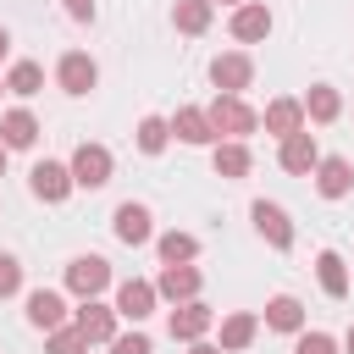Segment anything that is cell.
Here are the masks:
<instances>
[{"mask_svg":"<svg viewBox=\"0 0 354 354\" xmlns=\"http://www.w3.org/2000/svg\"><path fill=\"white\" fill-rule=\"evenodd\" d=\"M315 188H321L326 199H343V194L354 188V166H348L343 155H321V160H315Z\"/></svg>","mask_w":354,"mask_h":354,"instance_id":"obj_13","label":"cell"},{"mask_svg":"<svg viewBox=\"0 0 354 354\" xmlns=\"http://www.w3.org/2000/svg\"><path fill=\"white\" fill-rule=\"evenodd\" d=\"M155 249H160V260H166V266H188V260L199 254V238H194V232H160V243H155Z\"/></svg>","mask_w":354,"mask_h":354,"instance_id":"obj_25","label":"cell"},{"mask_svg":"<svg viewBox=\"0 0 354 354\" xmlns=\"http://www.w3.org/2000/svg\"><path fill=\"white\" fill-rule=\"evenodd\" d=\"M210 6H216V0H210ZM221 6H232V11H238V6H243V0H221Z\"/></svg>","mask_w":354,"mask_h":354,"instance_id":"obj_37","label":"cell"},{"mask_svg":"<svg viewBox=\"0 0 354 354\" xmlns=\"http://www.w3.org/2000/svg\"><path fill=\"white\" fill-rule=\"evenodd\" d=\"M171 22H177V33H205L210 28V0H177Z\"/></svg>","mask_w":354,"mask_h":354,"instance_id":"obj_26","label":"cell"},{"mask_svg":"<svg viewBox=\"0 0 354 354\" xmlns=\"http://www.w3.org/2000/svg\"><path fill=\"white\" fill-rule=\"evenodd\" d=\"M66 288H72L77 299L105 293V288H111V260H100V254H77V260L66 266Z\"/></svg>","mask_w":354,"mask_h":354,"instance_id":"obj_3","label":"cell"},{"mask_svg":"<svg viewBox=\"0 0 354 354\" xmlns=\"http://www.w3.org/2000/svg\"><path fill=\"white\" fill-rule=\"evenodd\" d=\"M315 277H321L326 299H343V293H348V271H343V254H337V249H321V254H315Z\"/></svg>","mask_w":354,"mask_h":354,"instance_id":"obj_22","label":"cell"},{"mask_svg":"<svg viewBox=\"0 0 354 354\" xmlns=\"http://www.w3.org/2000/svg\"><path fill=\"white\" fill-rule=\"evenodd\" d=\"M28 326H39V332L66 326V299H61L55 288H33V293H28Z\"/></svg>","mask_w":354,"mask_h":354,"instance_id":"obj_10","label":"cell"},{"mask_svg":"<svg viewBox=\"0 0 354 354\" xmlns=\"http://www.w3.org/2000/svg\"><path fill=\"white\" fill-rule=\"evenodd\" d=\"M205 116H210L216 138H238V144H243V138H249V133L260 127V116H254V111H249V105H243L238 94H216V105H210Z\"/></svg>","mask_w":354,"mask_h":354,"instance_id":"obj_1","label":"cell"},{"mask_svg":"<svg viewBox=\"0 0 354 354\" xmlns=\"http://www.w3.org/2000/svg\"><path fill=\"white\" fill-rule=\"evenodd\" d=\"M166 138H171V122H166V116H144V122H138V149H144V155H160Z\"/></svg>","mask_w":354,"mask_h":354,"instance_id":"obj_28","label":"cell"},{"mask_svg":"<svg viewBox=\"0 0 354 354\" xmlns=\"http://www.w3.org/2000/svg\"><path fill=\"white\" fill-rule=\"evenodd\" d=\"M22 288V266H17V254H0V299H11Z\"/></svg>","mask_w":354,"mask_h":354,"instance_id":"obj_31","label":"cell"},{"mask_svg":"<svg viewBox=\"0 0 354 354\" xmlns=\"http://www.w3.org/2000/svg\"><path fill=\"white\" fill-rule=\"evenodd\" d=\"M293 354H337V343H332L326 332H299V343H293Z\"/></svg>","mask_w":354,"mask_h":354,"instance_id":"obj_30","label":"cell"},{"mask_svg":"<svg viewBox=\"0 0 354 354\" xmlns=\"http://www.w3.org/2000/svg\"><path fill=\"white\" fill-rule=\"evenodd\" d=\"M299 105H304V116H310V122H337V111H343V100H337V88H332V83H315Z\"/></svg>","mask_w":354,"mask_h":354,"instance_id":"obj_24","label":"cell"},{"mask_svg":"<svg viewBox=\"0 0 354 354\" xmlns=\"http://www.w3.org/2000/svg\"><path fill=\"white\" fill-rule=\"evenodd\" d=\"M0 88H6V83H0Z\"/></svg>","mask_w":354,"mask_h":354,"instance_id":"obj_39","label":"cell"},{"mask_svg":"<svg viewBox=\"0 0 354 354\" xmlns=\"http://www.w3.org/2000/svg\"><path fill=\"white\" fill-rule=\"evenodd\" d=\"M271 33V11L260 6V0H243L238 11H232V39L238 44H254V39H266Z\"/></svg>","mask_w":354,"mask_h":354,"instance_id":"obj_14","label":"cell"},{"mask_svg":"<svg viewBox=\"0 0 354 354\" xmlns=\"http://www.w3.org/2000/svg\"><path fill=\"white\" fill-rule=\"evenodd\" d=\"M111 310H116L122 321H133V326H138V321H149V315H155V282L127 277V282L116 288V304H111Z\"/></svg>","mask_w":354,"mask_h":354,"instance_id":"obj_7","label":"cell"},{"mask_svg":"<svg viewBox=\"0 0 354 354\" xmlns=\"http://www.w3.org/2000/svg\"><path fill=\"white\" fill-rule=\"evenodd\" d=\"M254 332H260V321H254L249 310L227 315V321H221V354H238V348H249V343H254Z\"/></svg>","mask_w":354,"mask_h":354,"instance_id":"obj_23","label":"cell"},{"mask_svg":"<svg viewBox=\"0 0 354 354\" xmlns=\"http://www.w3.org/2000/svg\"><path fill=\"white\" fill-rule=\"evenodd\" d=\"M33 138H39L33 111H6V116H0V144H6V149H28Z\"/></svg>","mask_w":354,"mask_h":354,"instance_id":"obj_20","label":"cell"},{"mask_svg":"<svg viewBox=\"0 0 354 354\" xmlns=\"http://www.w3.org/2000/svg\"><path fill=\"white\" fill-rule=\"evenodd\" d=\"M210 166H216V177H227V183H238V177H249V144H238V138H221L216 149H210Z\"/></svg>","mask_w":354,"mask_h":354,"instance_id":"obj_16","label":"cell"},{"mask_svg":"<svg viewBox=\"0 0 354 354\" xmlns=\"http://www.w3.org/2000/svg\"><path fill=\"white\" fill-rule=\"evenodd\" d=\"M249 216H254V232H260L271 249H293V221H288V210H282V205L254 199V205H249Z\"/></svg>","mask_w":354,"mask_h":354,"instance_id":"obj_5","label":"cell"},{"mask_svg":"<svg viewBox=\"0 0 354 354\" xmlns=\"http://www.w3.org/2000/svg\"><path fill=\"white\" fill-rule=\"evenodd\" d=\"M266 326H271V332H304V304H299L293 293H277V299L266 304Z\"/></svg>","mask_w":354,"mask_h":354,"instance_id":"obj_21","label":"cell"},{"mask_svg":"<svg viewBox=\"0 0 354 354\" xmlns=\"http://www.w3.org/2000/svg\"><path fill=\"white\" fill-rule=\"evenodd\" d=\"M249 77H254V61H249L243 50H227V55L210 61V83H216V94H243Z\"/></svg>","mask_w":354,"mask_h":354,"instance_id":"obj_4","label":"cell"},{"mask_svg":"<svg viewBox=\"0 0 354 354\" xmlns=\"http://www.w3.org/2000/svg\"><path fill=\"white\" fill-rule=\"evenodd\" d=\"M111 354H155V343L144 332H127V337H111Z\"/></svg>","mask_w":354,"mask_h":354,"instance_id":"obj_32","label":"cell"},{"mask_svg":"<svg viewBox=\"0 0 354 354\" xmlns=\"http://www.w3.org/2000/svg\"><path fill=\"white\" fill-rule=\"evenodd\" d=\"M44 354H88V343H83V332H77V326H55V332H50V343H44Z\"/></svg>","mask_w":354,"mask_h":354,"instance_id":"obj_29","label":"cell"},{"mask_svg":"<svg viewBox=\"0 0 354 354\" xmlns=\"http://www.w3.org/2000/svg\"><path fill=\"white\" fill-rule=\"evenodd\" d=\"M155 299H171V304L199 299V271H194V266H166V271L155 277Z\"/></svg>","mask_w":354,"mask_h":354,"instance_id":"obj_12","label":"cell"},{"mask_svg":"<svg viewBox=\"0 0 354 354\" xmlns=\"http://www.w3.org/2000/svg\"><path fill=\"white\" fill-rule=\"evenodd\" d=\"M6 155H11V149H6V144H0V171H6Z\"/></svg>","mask_w":354,"mask_h":354,"instance_id":"obj_38","label":"cell"},{"mask_svg":"<svg viewBox=\"0 0 354 354\" xmlns=\"http://www.w3.org/2000/svg\"><path fill=\"white\" fill-rule=\"evenodd\" d=\"M55 83H61L66 94H88V88L100 83V66H94L83 50H66V55H61V66H55Z\"/></svg>","mask_w":354,"mask_h":354,"instance_id":"obj_9","label":"cell"},{"mask_svg":"<svg viewBox=\"0 0 354 354\" xmlns=\"http://www.w3.org/2000/svg\"><path fill=\"white\" fill-rule=\"evenodd\" d=\"M266 133H277V138H288V133H304V105L299 100H271L266 105Z\"/></svg>","mask_w":354,"mask_h":354,"instance_id":"obj_18","label":"cell"},{"mask_svg":"<svg viewBox=\"0 0 354 354\" xmlns=\"http://www.w3.org/2000/svg\"><path fill=\"white\" fill-rule=\"evenodd\" d=\"M343 348H348V354H354V326H348V337H343Z\"/></svg>","mask_w":354,"mask_h":354,"instance_id":"obj_36","label":"cell"},{"mask_svg":"<svg viewBox=\"0 0 354 354\" xmlns=\"http://www.w3.org/2000/svg\"><path fill=\"white\" fill-rule=\"evenodd\" d=\"M171 133H177L183 144H216V127H210V116H205L199 105H183V111L171 116Z\"/></svg>","mask_w":354,"mask_h":354,"instance_id":"obj_19","label":"cell"},{"mask_svg":"<svg viewBox=\"0 0 354 354\" xmlns=\"http://www.w3.org/2000/svg\"><path fill=\"white\" fill-rule=\"evenodd\" d=\"M188 354H221V348H216V343H194Z\"/></svg>","mask_w":354,"mask_h":354,"instance_id":"obj_34","label":"cell"},{"mask_svg":"<svg viewBox=\"0 0 354 354\" xmlns=\"http://www.w3.org/2000/svg\"><path fill=\"white\" fill-rule=\"evenodd\" d=\"M72 22H94V0H61Z\"/></svg>","mask_w":354,"mask_h":354,"instance_id":"obj_33","label":"cell"},{"mask_svg":"<svg viewBox=\"0 0 354 354\" xmlns=\"http://www.w3.org/2000/svg\"><path fill=\"white\" fill-rule=\"evenodd\" d=\"M28 188H33V199H44V205H61V199L72 194V171H66L61 160H39V166L28 171Z\"/></svg>","mask_w":354,"mask_h":354,"instance_id":"obj_6","label":"cell"},{"mask_svg":"<svg viewBox=\"0 0 354 354\" xmlns=\"http://www.w3.org/2000/svg\"><path fill=\"white\" fill-rule=\"evenodd\" d=\"M6 88H11V94H39V88H44V66H39V61H17V66L6 72Z\"/></svg>","mask_w":354,"mask_h":354,"instance_id":"obj_27","label":"cell"},{"mask_svg":"<svg viewBox=\"0 0 354 354\" xmlns=\"http://www.w3.org/2000/svg\"><path fill=\"white\" fill-rule=\"evenodd\" d=\"M111 221H116V238H122V243H133V249L155 238L149 210H144V205H133V199H127V205H116V216H111Z\"/></svg>","mask_w":354,"mask_h":354,"instance_id":"obj_17","label":"cell"},{"mask_svg":"<svg viewBox=\"0 0 354 354\" xmlns=\"http://www.w3.org/2000/svg\"><path fill=\"white\" fill-rule=\"evenodd\" d=\"M6 55H11V33L0 28V61H6Z\"/></svg>","mask_w":354,"mask_h":354,"instance_id":"obj_35","label":"cell"},{"mask_svg":"<svg viewBox=\"0 0 354 354\" xmlns=\"http://www.w3.org/2000/svg\"><path fill=\"white\" fill-rule=\"evenodd\" d=\"M72 326L83 332V343H111V337H116V310L100 304V299H83V310H77Z\"/></svg>","mask_w":354,"mask_h":354,"instance_id":"obj_11","label":"cell"},{"mask_svg":"<svg viewBox=\"0 0 354 354\" xmlns=\"http://www.w3.org/2000/svg\"><path fill=\"white\" fill-rule=\"evenodd\" d=\"M210 321H216V310H210V304H199V299H188V304H177V310H171L166 332H171L177 343H199V337L210 332Z\"/></svg>","mask_w":354,"mask_h":354,"instance_id":"obj_8","label":"cell"},{"mask_svg":"<svg viewBox=\"0 0 354 354\" xmlns=\"http://www.w3.org/2000/svg\"><path fill=\"white\" fill-rule=\"evenodd\" d=\"M66 171H72V188H105L111 183V149L105 144H77Z\"/></svg>","mask_w":354,"mask_h":354,"instance_id":"obj_2","label":"cell"},{"mask_svg":"<svg viewBox=\"0 0 354 354\" xmlns=\"http://www.w3.org/2000/svg\"><path fill=\"white\" fill-rule=\"evenodd\" d=\"M277 160H282V171H315V160H321L315 133H288L282 149H277Z\"/></svg>","mask_w":354,"mask_h":354,"instance_id":"obj_15","label":"cell"}]
</instances>
